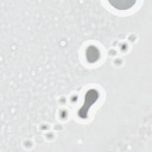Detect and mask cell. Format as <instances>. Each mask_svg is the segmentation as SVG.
I'll return each instance as SVG.
<instances>
[{
	"label": "cell",
	"instance_id": "obj_1",
	"mask_svg": "<svg viewBox=\"0 0 152 152\" xmlns=\"http://www.w3.org/2000/svg\"><path fill=\"white\" fill-rule=\"evenodd\" d=\"M111 5L115 8L119 10H125L132 7L135 3V1H109Z\"/></svg>",
	"mask_w": 152,
	"mask_h": 152
},
{
	"label": "cell",
	"instance_id": "obj_2",
	"mask_svg": "<svg viewBox=\"0 0 152 152\" xmlns=\"http://www.w3.org/2000/svg\"><path fill=\"white\" fill-rule=\"evenodd\" d=\"M86 56L89 62H94L96 61L99 58V51L95 47L90 46L87 50Z\"/></svg>",
	"mask_w": 152,
	"mask_h": 152
}]
</instances>
